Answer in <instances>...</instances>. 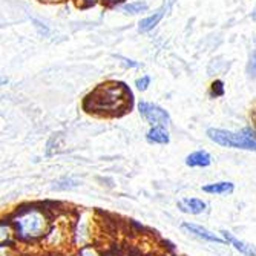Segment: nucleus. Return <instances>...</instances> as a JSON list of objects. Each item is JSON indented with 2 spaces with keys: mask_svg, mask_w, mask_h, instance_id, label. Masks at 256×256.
Segmentation results:
<instances>
[{
  "mask_svg": "<svg viewBox=\"0 0 256 256\" xmlns=\"http://www.w3.org/2000/svg\"><path fill=\"white\" fill-rule=\"evenodd\" d=\"M132 104V94L123 83H106L94 89L84 100V109L94 114L122 115Z\"/></svg>",
  "mask_w": 256,
  "mask_h": 256,
  "instance_id": "obj_1",
  "label": "nucleus"
},
{
  "mask_svg": "<svg viewBox=\"0 0 256 256\" xmlns=\"http://www.w3.org/2000/svg\"><path fill=\"white\" fill-rule=\"evenodd\" d=\"M14 227L18 238L25 241L38 240L43 235H48V220L43 215V212L37 208L22 212L14 218Z\"/></svg>",
  "mask_w": 256,
  "mask_h": 256,
  "instance_id": "obj_2",
  "label": "nucleus"
},
{
  "mask_svg": "<svg viewBox=\"0 0 256 256\" xmlns=\"http://www.w3.org/2000/svg\"><path fill=\"white\" fill-rule=\"evenodd\" d=\"M208 138L220 146L234 148V149H246V150H256V138L253 136L250 129L242 132H230L222 129H208Z\"/></svg>",
  "mask_w": 256,
  "mask_h": 256,
  "instance_id": "obj_3",
  "label": "nucleus"
},
{
  "mask_svg": "<svg viewBox=\"0 0 256 256\" xmlns=\"http://www.w3.org/2000/svg\"><path fill=\"white\" fill-rule=\"evenodd\" d=\"M138 110L143 115V118L150 123L152 126H168L170 123V117L166 110H162L160 106L142 102L138 104Z\"/></svg>",
  "mask_w": 256,
  "mask_h": 256,
  "instance_id": "obj_4",
  "label": "nucleus"
},
{
  "mask_svg": "<svg viewBox=\"0 0 256 256\" xmlns=\"http://www.w3.org/2000/svg\"><path fill=\"white\" fill-rule=\"evenodd\" d=\"M181 228L186 230V232H189L190 235L200 238V240H204V241H208V242H216V244H226L227 241L215 234H212L210 230H207L198 224H194V222H182L181 224Z\"/></svg>",
  "mask_w": 256,
  "mask_h": 256,
  "instance_id": "obj_5",
  "label": "nucleus"
},
{
  "mask_svg": "<svg viewBox=\"0 0 256 256\" xmlns=\"http://www.w3.org/2000/svg\"><path fill=\"white\" fill-rule=\"evenodd\" d=\"M90 215L89 214H82L77 222V227L74 230V242L78 247H84L89 240H90Z\"/></svg>",
  "mask_w": 256,
  "mask_h": 256,
  "instance_id": "obj_6",
  "label": "nucleus"
},
{
  "mask_svg": "<svg viewBox=\"0 0 256 256\" xmlns=\"http://www.w3.org/2000/svg\"><path fill=\"white\" fill-rule=\"evenodd\" d=\"M178 208L184 214L200 215V214L206 212L207 204L200 198H182V200L178 201Z\"/></svg>",
  "mask_w": 256,
  "mask_h": 256,
  "instance_id": "obj_7",
  "label": "nucleus"
},
{
  "mask_svg": "<svg viewBox=\"0 0 256 256\" xmlns=\"http://www.w3.org/2000/svg\"><path fill=\"white\" fill-rule=\"evenodd\" d=\"M221 234H222V238H224L228 244H232L236 250H240L242 254H246V256H256V247H253V246H250V244H247V242H244V241L236 240V238H235L234 235H232L230 232H227V230H222Z\"/></svg>",
  "mask_w": 256,
  "mask_h": 256,
  "instance_id": "obj_8",
  "label": "nucleus"
},
{
  "mask_svg": "<svg viewBox=\"0 0 256 256\" xmlns=\"http://www.w3.org/2000/svg\"><path fill=\"white\" fill-rule=\"evenodd\" d=\"M234 190H235V184L230 181H221V182L202 186V192L210 195H230Z\"/></svg>",
  "mask_w": 256,
  "mask_h": 256,
  "instance_id": "obj_9",
  "label": "nucleus"
},
{
  "mask_svg": "<svg viewBox=\"0 0 256 256\" xmlns=\"http://www.w3.org/2000/svg\"><path fill=\"white\" fill-rule=\"evenodd\" d=\"M212 162V156L206 150H196L186 158V164L190 168H207Z\"/></svg>",
  "mask_w": 256,
  "mask_h": 256,
  "instance_id": "obj_10",
  "label": "nucleus"
},
{
  "mask_svg": "<svg viewBox=\"0 0 256 256\" xmlns=\"http://www.w3.org/2000/svg\"><path fill=\"white\" fill-rule=\"evenodd\" d=\"M148 142L152 144H168L169 143V134L164 129V126H154L148 132Z\"/></svg>",
  "mask_w": 256,
  "mask_h": 256,
  "instance_id": "obj_11",
  "label": "nucleus"
},
{
  "mask_svg": "<svg viewBox=\"0 0 256 256\" xmlns=\"http://www.w3.org/2000/svg\"><path fill=\"white\" fill-rule=\"evenodd\" d=\"M64 240V234H63V230L58 224H56L50 232H48V235H46V244L48 246H54L57 247L58 244H62V241Z\"/></svg>",
  "mask_w": 256,
  "mask_h": 256,
  "instance_id": "obj_12",
  "label": "nucleus"
},
{
  "mask_svg": "<svg viewBox=\"0 0 256 256\" xmlns=\"http://www.w3.org/2000/svg\"><path fill=\"white\" fill-rule=\"evenodd\" d=\"M161 17H162V11H158L154 16H149V17L143 18L142 22H140V31L148 32V31L154 30V26L158 25V22L161 20Z\"/></svg>",
  "mask_w": 256,
  "mask_h": 256,
  "instance_id": "obj_13",
  "label": "nucleus"
},
{
  "mask_svg": "<svg viewBox=\"0 0 256 256\" xmlns=\"http://www.w3.org/2000/svg\"><path fill=\"white\" fill-rule=\"evenodd\" d=\"M80 181L78 180H74V178H62L58 181L54 182L52 189L54 190H72L76 188H78Z\"/></svg>",
  "mask_w": 256,
  "mask_h": 256,
  "instance_id": "obj_14",
  "label": "nucleus"
},
{
  "mask_svg": "<svg viewBox=\"0 0 256 256\" xmlns=\"http://www.w3.org/2000/svg\"><path fill=\"white\" fill-rule=\"evenodd\" d=\"M123 10H124L126 12H130V14H138V12H142V11H146V10H148V5L143 4V2H134V4L124 5Z\"/></svg>",
  "mask_w": 256,
  "mask_h": 256,
  "instance_id": "obj_15",
  "label": "nucleus"
},
{
  "mask_svg": "<svg viewBox=\"0 0 256 256\" xmlns=\"http://www.w3.org/2000/svg\"><path fill=\"white\" fill-rule=\"evenodd\" d=\"M248 74H250V77H253V78H256V51L252 54V57H250V63H248Z\"/></svg>",
  "mask_w": 256,
  "mask_h": 256,
  "instance_id": "obj_16",
  "label": "nucleus"
},
{
  "mask_svg": "<svg viewBox=\"0 0 256 256\" xmlns=\"http://www.w3.org/2000/svg\"><path fill=\"white\" fill-rule=\"evenodd\" d=\"M149 83H150V77H143V78H138L136 80V88L140 89V90H146L148 89V86H149Z\"/></svg>",
  "mask_w": 256,
  "mask_h": 256,
  "instance_id": "obj_17",
  "label": "nucleus"
},
{
  "mask_svg": "<svg viewBox=\"0 0 256 256\" xmlns=\"http://www.w3.org/2000/svg\"><path fill=\"white\" fill-rule=\"evenodd\" d=\"M80 256H100V254H98V252H97L96 248H92V247H84V248H82Z\"/></svg>",
  "mask_w": 256,
  "mask_h": 256,
  "instance_id": "obj_18",
  "label": "nucleus"
},
{
  "mask_svg": "<svg viewBox=\"0 0 256 256\" xmlns=\"http://www.w3.org/2000/svg\"><path fill=\"white\" fill-rule=\"evenodd\" d=\"M123 62H124V64H128V66H134V68H136L138 66V63H134L132 60H128V58H124V57H120Z\"/></svg>",
  "mask_w": 256,
  "mask_h": 256,
  "instance_id": "obj_19",
  "label": "nucleus"
},
{
  "mask_svg": "<svg viewBox=\"0 0 256 256\" xmlns=\"http://www.w3.org/2000/svg\"><path fill=\"white\" fill-rule=\"evenodd\" d=\"M253 18H254V20H256V10H254V11H253Z\"/></svg>",
  "mask_w": 256,
  "mask_h": 256,
  "instance_id": "obj_20",
  "label": "nucleus"
}]
</instances>
